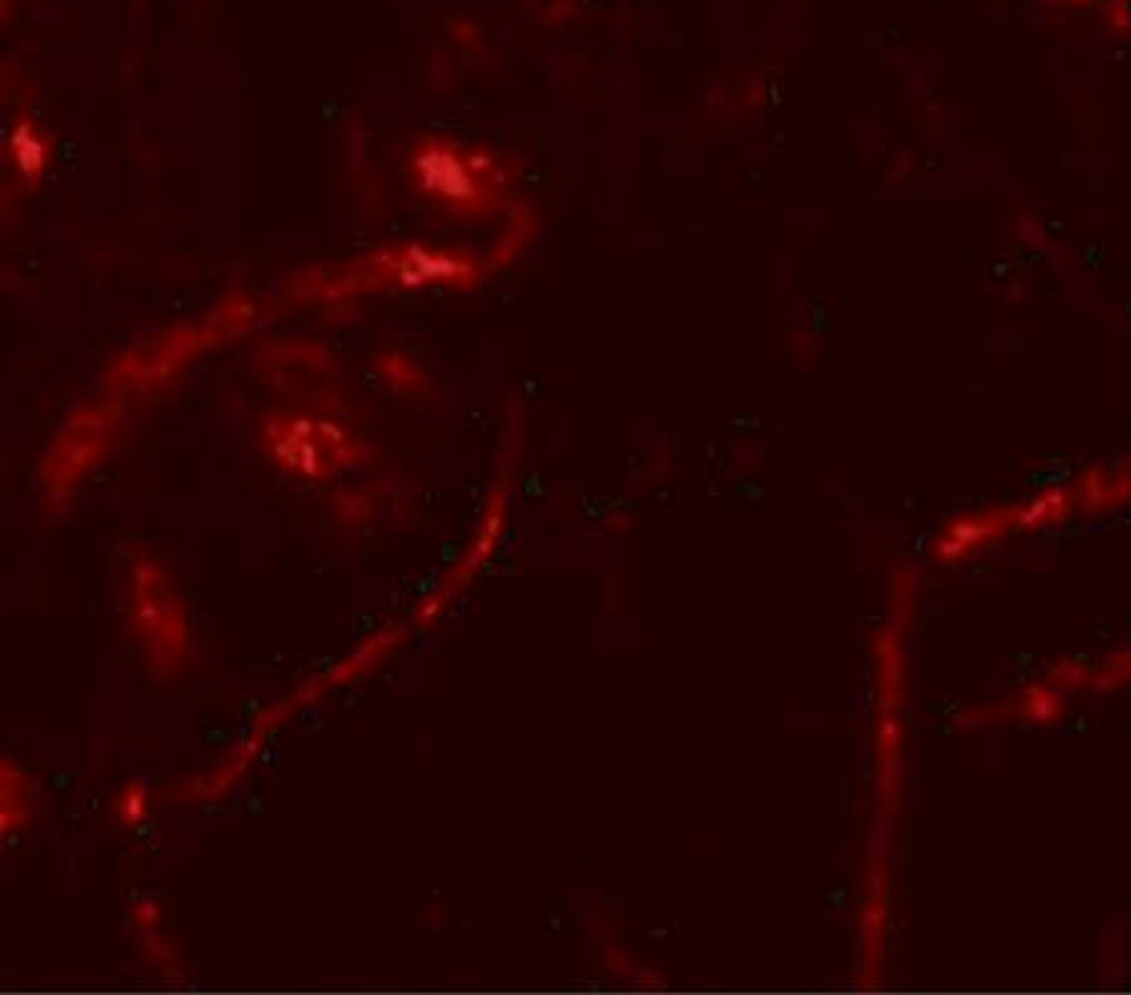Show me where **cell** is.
<instances>
[{"mask_svg": "<svg viewBox=\"0 0 1131 995\" xmlns=\"http://www.w3.org/2000/svg\"><path fill=\"white\" fill-rule=\"evenodd\" d=\"M418 176L436 197L468 204L483 197L479 189V168L448 146H430L422 151L418 156Z\"/></svg>", "mask_w": 1131, "mask_h": 995, "instance_id": "obj_2", "label": "cell"}, {"mask_svg": "<svg viewBox=\"0 0 1131 995\" xmlns=\"http://www.w3.org/2000/svg\"><path fill=\"white\" fill-rule=\"evenodd\" d=\"M129 616L152 669L172 677L187 659L189 626L169 576L152 556H139L129 576Z\"/></svg>", "mask_w": 1131, "mask_h": 995, "instance_id": "obj_1", "label": "cell"}, {"mask_svg": "<svg viewBox=\"0 0 1131 995\" xmlns=\"http://www.w3.org/2000/svg\"><path fill=\"white\" fill-rule=\"evenodd\" d=\"M31 797H29V785L21 789V795H15V779L11 762H3V834L6 830H13L18 824L29 822V810H31Z\"/></svg>", "mask_w": 1131, "mask_h": 995, "instance_id": "obj_3", "label": "cell"}, {"mask_svg": "<svg viewBox=\"0 0 1131 995\" xmlns=\"http://www.w3.org/2000/svg\"><path fill=\"white\" fill-rule=\"evenodd\" d=\"M146 802H149V795L144 792V787L141 785H129L127 789H123L121 799L117 802V812L121 817L123 824H136L146 817Z\"/></svg>", "mask_w": 1131, "mask_h": 995, "instance_id": "obj_4", "label": "cell"}]
</instances>
